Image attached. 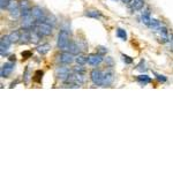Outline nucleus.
<instances>
[{"label": "nucleus", "instance_id": "f257e3e1", "mask_svg": "<svg viewBox=\"0 0 173 173\" xmlns=\"http://www.w3.org/2000/svg\"><path fill=\"white\" fill-rule=\"evenodd\" d=\"M57 45L60 50H67L69 46V34L66 30H61L58 35V42Z\"/></svg>", "mask_w": 173, "mask_h": 173}, {"label": "nucleus", "instance_id": "f03ea898", "mask_svg": "<svg viewBox=\"0 0 173 173\" xmlns=\"http://www.w3.org/2000/svg\"><path fill=\"white\" fill-rule=\"evenodd\" d=\"M34 29H36L42 36H50L52 34V27L51 24H48L46 22H37L36 26L34 27Z\"/></svg>", "mask_w": 173, "mask_h": 173}, {"label": "nucleus", "instance_id": "7ed1b4c3", "mask_svg": "<svg viewBox=\"0 0 173 173\" xmlns=\"http://www.w3.org/2000/svg\"><path fill=\"white\" fill-rule=\"evenodd\" d=\"M11 44H12V41L9 38V35H5L1 37V41H0V52H1V55H6L7 51L11 48Z\"/></svg>", "mask_w": 173, "mask_h": 173}, {"label": "nucleus", "instance_id": "20e7f679", "mask_svg": "<svg viewBox=\"0 0 173 173\" xmlns=\"http://www.w3.org/2000/svg\"><path fill=\"white\" fill-rule=\"evenodd\" d=\"M90 77H91V81L94 82V84H96V85H102L103 84L104 73H102L100 70L92 69L91 73H90Z\"/></svg>", "mask_w": 173, "mask_h": 173}, {"label": "nucleus", "instance_id": "39448f33", "mask_svg": "<svg viewBox=\"0 0 173 173\" xmlns=\"http://www.w3.org/2000/svg\"><path fill=\"white\" fill-rule=\"evenodd\" d=\"M67 81H68V83H72V84H75L77 87H80L84 82V77H83V74L75 72L74 74H69Z\"/></svg>", "mask_w": 173, "mask_h": 173}, {"label": "nucleus", "instance_id": "423d86ee", "mask_svg": "<svg viewBox=\"0 0 173 173\" xmlns=\"http://www.w3.org/2000/svg\"><path fill=\"white\" fill-rule=\"evenodd\" d=\"M31 15L34 16V19L37 22H42V21H45V15H44V11L43 8H41L39 6H35L32 7V11H31Z\"/></svg>", "mask_w": 173, "mask_h": 173}, {"label": "nucleus", "instance_id": "0eeeda50", "mask_svg": "<svg viewBox=\"0 0 173 173\" xmlns=\"http://www.w3.org/2000/svg\"><path fill=\"white\" fill-rule=\"evenodd\" d=\"M103 54H100V53H91L88 55V63L91 66H97L103 61Z\"/></svg>", "mask_w": 173, "mask_h": 173}, {"label": "nucleus", "instance_id": "6e6552de", "mask_svg": "<svg viewBox=\"0 0 173 173\" xmlns=\"http://www.w3.org/2000/svg\"><path fill=\"white\" fill-rule=\"evenodd\" d=\"M20 8H21V12H22V16H29L31 15V11L32 8L30 6V2L28 0H21L20 1Z\"/></svg>", "mask_w": 173, "mask_h": 173}, {"label": "nucleus", "instance_id": "1a4fd4ad", "mask_svg": "<svg viewBox=\"0 0 173 173\" xmlns=\"http://www.w3.org/2000/svg\"><path fill=\"white\" fill-rule=\"evenodd\" d=\"M156 31L158 34L159 41L162 42V43H166V42L170 41V35H168V31H167V29L165 27L160 26L158 29H156Z\"/></svg>", "mask_w": 173, "mask_h": 173}, {"label": "nucleus", "instance_id": "9d476101", "mask_svg": "<svg viewBox=\"0 0 173 173\" xmlns=\"http://www.w3.org/2000/svg\"><path fill=\"white\" fill-rule=\"evenodd\" d=\"M36 22H37V21L35 20L32 15L24 16V17H23V21H22V27H23V29H28V30H30V29H32V28L36 26V24H35Z\"/></svg>", "mask_w": 173, "mask_h": 173}, {"label": "nucleus", "instance_id": "9b49d317", "mask_svg": "<svg viewBox=\"0 0 173 173\" xmlns=\"http://www.w3.org/2000/svg\"><path fill=\"white\" fill-rule=\"evenodd\" d=\"M13 69H14L13 62H6V63H4L2 67H1V72H0L1 77H8L9 74L13 72Z\"/></svg>", "mask_w": 173, "mask_h": 173}, {"label": "nucleus", "instance_id": "f8f14e48", "mask_svg": "<svg viewBox=\"0 0 173 173\" xmlns=\"http://www.w3.org/2000/svg\"><path fill=\"white\" fill-rule=\"evenodd\" d=\"M55 74H57V77L59 79V80H61V81H65V80H67L69 76V70L67 67H58L57 68V72H55Z\"/></svg>", "mask_w": 173, "mask_h": 173}, {"label": "nucleus", "instance_id": "ddd939ff", "mask_svg": "<svg viewBox=\"0 0 173 173\" xmlns=\"http://www.w3.org/2000/svg\"><path fill=\"white\" fill-rule=\"evenodd\" d=\"M73 60H74V58L70 52H62L61 54L59 55V61L63 65H69L73 62Z\"/></svg>", "mask_w": 173, "mask_h": 173}, {"label": "nucleus", "instance_id": "4468645a", "mask_svg": "<svg viewBox=\"0 0 173 173\" xmlns=\"http://www.w3.org/2000/svg\"><path fill=\"white\" fill-rule=\"evenodd\" d=\"M42 36L36 29H32V30H30V39L31 42L34 43V44H37V43H39V41L42 39Z\"/></svg>", "mask_w": 173, "mask_h": 173}, {"label": "nucleus", "instance_id": "2eb2a0df", "mask_svg": "<svg viewBox=\"0 0 173 173\" xmlns=\"http://www.w3.org/2000/svg\"><path fill=\"white\" fill-rule=\"evenodd\" d=\"M113 79H114V76H113V73H112V72L105 73V74H104V80H103V84H102V85H109V84H111L112 81H113Z\"/></svg>", "mask_w": 173, "mask_h": 173}, {"label": "nucleus", "instance_id": "dca6fc26", "mask_svg": "<svg viewBox=\"0 0 173 173\" xmlns=\"http://www.w3.org/2000/svg\"><path fill=\"white\" fill-rule=\"evenodd\" d=\"M134 2L131 4V9L133 11H141L144 6V0H133Z\"/></svg>", "mask_w": 173, "mask_h": 173}, {"label": "nucleus", "instance_id": "f3484780", "mask_svg": "<svg viewBox=\"0 0 173 173\" xmlns=\"http://www.w3.org/2000/svg\"><path fill=\"white\" fill-rule=\"evenodd\" d=\"M50 50H51V45L48 44V43H45V44H43V45L37 48V52H38L39 54L44 55V54H46Z\"/></svg>", "mask_w": 173, "mask_h": 173}, {"label": "nucleus", "instance_id": "a211bd4d", "mask_svg": "<svg viewBox=\"0 0 173 173\" xmlns=\"http://www.w3.org/2000/svg\"><path fill=\"white\" fill-rule=\"evenodd\" d=\"M29 42H31V39H30V31L28 29H24V31L21 34V43L28 44Z\"/></svg>", "mask_w": 173, "mask_h": 173}, {"label": "nucleus", "instance_id": "6ab92c4d", "mask_svg": "<svg viewBox=\"0 0 173 173\" xmlns=\"http://www.w3.org/2000/svg\"><path fill=\"white\" fill-rule=\"evenodd\" d=\"M68 50L72 54H79V53H80V46L76 44L75 42H70V43H69Z\"/></svg>", "mask_w": 173, "mask_h": 173}, {"label": "nucleus", "instance_id": "aec40b11", "mask_svg": "<svg viewBox=\"0 0 173 173\" xmlns=\"http://www.w3.org/2000/svg\"><path fill=\"white\" fill-rule=\"evenodd\" d=\"M84 15L88 17H91V19H96V20L102 17V13L99 11H87Z\"/></svg>", "mask_w": 173, "mask_h": 173}, {"label": "nucleus", "instance_id": "412c9836", "mask_svg": "<svg viewBox=\"0 0 173 173\" xmlns=\"http://www.w3.org/2000/svg\"><path fill=\"white\" fill-rule=\"evenodd\" d=\"M20 7V2H17L16 0H8V4L6 6V9L7 11H13L15 8H19Z\"/></svg>", "mask_w": 173, "mask_h": 173}, {"label": "nucleus", "instance_id": "4be33fe9", "mask_svg": "<svg viewBox=\"0 0 173 173\" xmlns=\"http://www.w3.org/2000/svg\"><path fill=\"white\" fill-rule=\"evenodd\" d=\"M9 38H11L12 43H17V42L21 41V32L17 31V30H15V31H13L12 34L9 35Z\"/></svg>", "mask_w": 173, "mask_h": 173}, {"label": "nucleus", "instance_id": "5701e85b", "mask_svg": "<svg viewBox=\"0 0 173 173\" xmlns=\"http://www.w3.org/2000/svg\"><path fill=\"white\" fill-rule=\"evenodd\" d=\"M150 21H151V16H150V11L149 9H147L145 12H143L142 14V22L144 23V24H149L150 23Z\"/></svg>", "mask_w": 173, "mask_h": 173}, {"label": "nucleus", "instance_id": "b1692460", "mask_svg": "<svg viewBox=\"0 0 173 173\" xmlns=\"http://www.w3.org/2000/svg\"><path fill=\"white\" fill-rule=\"evenodd\" d=\"M137 81L141 83V84H143V85H144V84H148V83L151 82V79H150L148 75H145L144 74V75L137 76Z\"/></svg>", "mask_w": 173, "mask_h": 173}, {"label": "nucleus", "instance_id": "393cba45", "mask_svg": "<svg viewBox=\"0 0 173 173\" xmlns=\"http://www.w3.org/2000/svg\"><path fill=\"white\" fill-rule=\"evenodd\" d=\"M75 61L77 62V65H84L85 62H88V57H84L83 54H79L75 58Z\"/></svg>", "mask_w": 173, "mask_h": 173}, {"label": "nucleus", "instance_id": "a878e982", "mask_svg": "<svg viewBox=\"0 0 173 173\" xmlns=\"http://www.w3.org/2000/svg\"><path fill=\"white\" fill-rule=\"evenodd\" d=\"M117 36L120 39H122V41L127 39V34H126V31H125L124 29H121V28H118L117 29Z\"/></svg>", "mask_w": 173, "mask_h": 173}, {"label": "nucleus", "instance_id": "bb28decb", "mask_svg": "<svg viewBox=\"0 0 173 173\" xmlns=\"http://www.w3.org/2000/svg\"><path fill=\"white\" fill-rule=\"evenodd\" d=\"M160 26H162V24H160V22H159L158 20H155V19H151L150 23L148 24V27H150L151 29H153V30L158 29V28L160 27Z\"/></svg>", "mask_w": 173, "mask_h": 173}, {"label": "nucleus", "instance_id": "cd10ccee", "mask_svg": "<svg viewBox=\"0 0 173 173\" xmlns=\"http://www.w3.org/2000/svg\"><path fill=\"white\" fill-rule=\"evenodd\" d=\"M9 14H11V16H12V17L17 19V17H20L21 15H22V12H21V8L19 7V8H15V9H13V11H11Z\"/></svg>", "mask_w": 173, "mask_h": 173}, {"label": "nucleus", "instance_id": "c85d7f7f", "mask_svg": "<svg viewBox=\"0 0 173 173\" xmlns=\"http://www.w3.org/2000/svg\"><path fill=\"white\" fill-rule=\"evenodd\" d=\"M121 57H122V60H124L126 63H131L133 62V59H131L128 55H125V54H121Z\"/></svg>", "mask_w": 173, "mask_h": 173}, {"label": "nucleus", "instance_id": "c756f323", "mask_svg": "<svg viewBox=\"0 0 173 173\" xmlns=\"http://www.w3.org/2000/svg\"><path fill=\"white\" fill-rule=\"evenodd\" d=\"M21 55H22L24 59H27V58H30V57L32 55V53H31L30 51H23V52L21 53Z\"/></svg>", "mask_w": 173, "mask_h": 173}, {"label": "nucleus", "instance_id": "7c9ffc66", "mask_svg": "<svg viewBox=\"0 0 173 173\" xmlns=\"http://www.w3.org/2000/svg\"><path fill=\"white\" fill-rule=\"evenodd\" d=\"M155 75H156L158 81H160V82H166V77L164 75H160V74H157V73H155Z\"/></svg>", "mask_w": 173, "mask_h": 173}, {"label": "nucleus", "instance_id": "2f4dec72", "mask_svg": "<svg viewBox=\"0 0 173 173\" xmlns=\"http://www.w3.org/2000/svg\"><path fill=\"white\" fill-rule=\"evenodd\" d=\"M74 72H77V73L83 74V73H84V68L82 67V65H80V66H76L75 68H74Z\"/></svg>", "mask_w": 173, "mask_h": 173}, {"label": "nucleus", "instance_id": "473e14b6", "mask_svg": "<svg viewBox=\"0 0 173 173\" xmlns=\"http://www.w3.org/2000/svg\"><path fill=\"white\" fill-rule=\"evenodd\" d=\"M1 2H0V7H1V9H6V6L7 4H8V0H0Z\"/></svg>", "mask_w": 173, "mask_h": 173}, {"label": "nucleus", "instance_id": "72a5a7b5", "mask_svg": "<svg viewBox=\"0 0 173 173\" xmlns=\"http://www.w3.org/2000/svg\"><path fill=\"white\" fill-rule=\"evenodd\" d=\"M104 48H99V53H100V54H103V53L106 52V50H104Z\"/></svg>", "mask_w": 173, "mask_h": 173}, {"label": "nucleus", "instance_id": "f704fd0d", "mask_svg": "<svg viewBox=\"0 0 173 173\" xmlns=\"http://www.w3.org/2000/svg\"><path fill=\"white\" fill-rule=\"evenodd\" d=\"M133 0H122V2H125V4H131Z\"/></svg>", "mask_w": 173, "mask_h": 173}, {"label": "nucleus", "instance_id": "c9c22d12", "mask_svg": "<svg viewBox=\"0 0 173 173\" xmlns=\"http://www.w3.org/2000/svg\"><path fill=\"white\" fill-rule=\"evenodd\" d=\"M11 61H15V55H11V59H9Z\"/></svg>", "mask_w": 173, "mask_h": 173}, {"label": "nucleus", "instance_id": "e433bc0d", "mask_svg": "<svg viewBox=\"0 0 173 173\" xmlns=\"http://www.w3.org/2000/svg\"><path fill=\"white\" fill-rule=\"evenodd\" d=\"M113 1H117V0H113Z\"/></svg>", "mask_w": 173, "mask_h": 173}]
</instances>
